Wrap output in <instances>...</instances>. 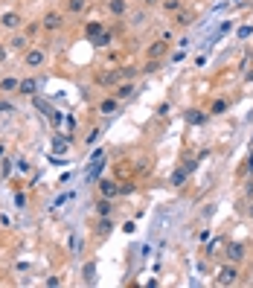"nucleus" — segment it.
I'll return each mask as SVG.
<instances>
[{
    "mask_svg": "<svg viewBox=\"0 0 253 288\" xmlns=\"http://www.w3.org/2000/svg\"><path fill=\"white\" fill-rule=\"evenodd\" d=\"M84 3H87V0H67V9L76 15V12H82L84 9Z\"/></svg>",
    "mask_w": 253,
    "mask_h": 288,
    "instance_id": "nucleus-25",
    "label": "nucleus"
},
{
    "mask_svg": "<svg viewBox=\"0 0 253 288\" xmlns=\"http://www.w3.org/2000/svg\"><path fill=\"white\" fill-rule=\"evenodd\" d=\"M17 93H23V96H35V93H38V79H20Z\"/></svg>",
    "mask_w": 253,
    "mask_h": 288,
    "instance_id": "nucleus-8",
    "label": "nucleus"
},
{
    "mask_svg": "<svg viewBox=\"0 0 253 288\" xmlns=\"http://www.w3.org/2000/svg\"><path fill=\"white\" fill-rule=\"evenodd\" d=\"M251 219H253V204H251Z\"/></svg>",
    "mask_w": 253,
    "mask_h": 288,
    "instance_id": "nucleus-38",
    "label": "nucleus"
},
{
    "mask_svg": "<svg viewBox=\"0 0 253 288\" xmlns=\"http://www.w3.org/2000/svg\"><path fill=\"white\" fill-rule=\"evenodd\" d=\"M15 204H17V210H23V207H26V195H23V192H17V195H15Z\"/></svg>",
    "mask_w": 253,
    "mask_h": 288,
    "instance_id": "nucleus-29",
    "label": "nucleus"
},
{
    "mask_svg": "<svg viewBox=\"0 0 253 288\" xmlns=\"http://www.w3.org/2000/svg\"><path fill=\"white\" fill-rule=\"evenodd\" d=\"M134 79H128V82H119V85H114V99L117 102H125V99H131L134 96Z\"/></svg>",
    "mask_w": 253,
    "mask_h": 288,
    "instance_id": "nucleus-2",
    "label": "nucleus"
},
{
    "mask_svg": "<svg viewBox=\"0 0 253 288\" xmlns=\"http://www.w3.org/2000/svg\"><path fill=\"white\" fill-rule=\"evenodd\" d=\"M189 20H192V15H189V12H181V9L175 12V23H178V26H186Z\"/></svg>",
    "mask_w": 253,
    "mask_h": 288,
    "instance_id": "nucleus-21",
    "label": "nucleus"
},
{
    "mask_svg": "<svg viewBox=\"0 0 253 288\" xmlns=\"http://www.w3.org/2000/svg\"><path fill=\"white\" fill-rule=\"evenodd\" d=\"M163 9H166V12H178V9H181V0H163Z\"/></svg>",
    "mask_w": 253,
    "mask_h": 288,
    "instance_id": "nucleus-26",
    "label": "nucleus"
},
{
    "mask_svg": "<svg viewBox=\"0 0 253 288\" xmlns=\"http://www.w3.org/2000/svg\"><path fill=\"white\" fill-rule=\"evenodd\" d=\"M96 140H99V128H93V131H90V134H87V146H93V143H96Z\"/></svg>",
    "mask_w": 253,
    "mask_h": 288,
    "instance_id": "nucleus-30",
    "label": "nucleus"
},
{
    "mask_svg": "<svg viewBox=\"0 0 253 288\" xmlns=\"http://www.w3.org/2000/svg\"><path fill=\"white\" fill-rule=\"evenodd\" d=\"M12 50H20V52H26L29 50V35H12Z\"/></svg>",
    "mask_w": 253,
    "mask_h": 288,
    "instance_id": "nucleus-12",
    "label": "nucleus"
},
{
    "mask_svg": "<svg viewBox=\"0 0 253 288\" xmlns=\"http://www.w3.org/2000/svg\"><path fill=\"white\" fill-rule=\"evenodd\" d=\"M186 178H189V172L184 169V166H181V169L175 172V175H172V187H184V181Z\"/></svg>",
    "mask_w": 253,
    "mask_h": 288,
    "instance_id": "nucleus-20",
    "label": "nucleus"
},
{
    "mask_svg": "<svg viewBox=\"0 0 253 288\" xmlns=\"http://www.w3.org/2000/svg\"><path fill=\"white\" fill-rule=\"evenodd\" d=\"M70 149V140H64V137H55V140H52V152L55 154H64Z\"/></svg>",
    "mask_w": 253,
    "mask_h": 288,
    "instance_id": "nucleus-16",
    "label": "nucleus"
},
{
    "mask_svg": "<svg viewBox=\"0 0 253 288\" xmlns=\"http://www.w3.org/2000/svg\"><path fill=\"white\" fill-rule=\"evenodd\" d=\"M166 50H169V44L160 38V41H154L152 47H149V52H146V55H149V58H163V55H166Z\"/></svg>",
    "mask_w": 253,
    "mask_h": 288,
    "instance_id": "nucleus-10",
    "label": "nucleus"
},
{
    "mask_svg": "<svg viewBox=\"0 0 253 288\" xmlns=\"http://www.w3.org/2000/svg\"><path fill=\"white\" fill-rule=\"evenodd\" d=\"M248 169L253 172V154H251V157H248Z\"/></svg>",
    "mask_w": 253,
    "mask_h": 288,
    "instance_id": "nucleus-36",
    "label": "nucleus"
},
{
    "mask_svg": "<svg viewBox=\"0 0 253 288\" xmlns=\"http://www.w3.org/2000/svg\"><path fill=\"white\" fill-rule=\"evenodd\" d=\"M108 12L111 15H125V0H108Z\"/></svg>",
    "mask_w": 253,
    "mask_h": 288,
    "instance_id": "nucleus-15",
    "label": "nucleus"
},
{
    "mask_svg": "<svg viewBox=\"0 0 253 288\" xmlns=\"http://www.w3.org/2000/svg\"><path fill=\"white\" fill-rule=\"evenodd\" d=\"M224 256H227L233 265H239V262L245 259V245H242V242H233V245H227V254H224Z\"/></svg>",
    "mask_w": 253,
    "mask_h": 288,
    "instance_id": "nucleus-6",
    "label": "nucleus"
},
{
    "mask_svg": "<svg viewBox=\"0 0 253 288\" xmlns=\"http://www.w3.org/2000/svg\"><path fill=\"white\" fill-rule=\"evenodd\" d=\"M224 111H227V99H216L210 108V114H224Z\"/></svg>",
    "mask_w": 253,
    "mask_h": 288,
    "instance_id": "nucleus-24",
    "label": "nucleus"
},
{
    "mask_svg": "<svg viewBox=\"0 0 253 288\" xmlns=\"http://www.w3.org/2000/svg\"><path fill=\"white\" fill-rule=\"evenodd\" d=\"M12 111H15V105H12V102L0 99V114H12Z\"/></svg>",
    "mask_w": 253,
    "mask_h": 288,
    "instance_id": "nucleus-28",
    "label": "nucleus"
},
{
    "mask_svg": "<svg viewBox=\"0 0 253 288\" xmlns=\"http://www.w3.org/2000/svg\"><path fill=\"white\" fill-rule=\"evenodd\" d=\"M117 105H119V102L114 99V96H111V99H102V105H99V114H114V111H117Z\"/></svg>",
    "mask_w": 253,
    "mask_h": 288,
    "instance_id": "nucleus-18",
    "label": "nucleus"
},
{
    "mask_svg": "<svg viewBox=\"0 0 253 288\" xmlns=\"http://www.w3.org/2000/svg\"><path fill=\"white\" fill-rule=\"evenodd\" d=\"M253 35V26H242V29H239V38H251Z\"/></svg>",
    "mask_w": 253,
    "mask_h": 288,
    "instance_id": "nucleus-32",
    "label": "nucleus"
},
{
    "mask_svg": "<svg viewBox=\"0 0 253 288\" xmlns=\"http://www.w3.org/2000/svg\"><path fill=\"white\" fill-rule=\"evenodd\" d=\"M143 20H146V15H143V12H137V15L131 17V23H143Z\"/></svg>",
    "mask_w": 253,
    "mask_h": 288,
    "instance_id": "nucleus-34",
    "label": "nucleus"
},
{
    "mask_svg": "<svg viewBox=\"0 0 253 288\" xmlns=\"http://www.w3.org/2000/svg\"><path fill=\"white\" fill-rule=\"evenodd\" d=\"M0 26H6V29H20V26H23V17L17 15V12H6V15H0Z\"/></svg>",
    "mask_w": 253,
    "mask_h": 288,
    "instance_id": "nucleus-5",
    "label": "nucleus"
},
{
    "mask_svg": "<svg viewBox=\"0 0 253 288\" xmlns=\"http://www.w3.org/2000/svg\"><path fill=\"white\" fill-rule=\"evenodd\" d=\"M47 286L55 288V286H61V280H58V277H50V280H47Z\"/></svg>",
    "mask_w": 253,
    "mask_h": 288,
    "instance_id": "nucleus-33",
    "label": "nucleus"
},
{
    "mask_svg": "<svg viewBox=\"0 0 253 288\" xmlns=\"http://www.w3.org/2000/svg\"><path fill=\"white\" fill-rule=\"evenodd\" d=\"M47 117H50V122H52V125H61V122H64L58 111H47Z\"/></svg>",
    "mask_w": 253,
    "mask_h": 288,
    "instance_id": "nucleus-27",
    "label": "nucleus"
},
{
    "mask_svg": "<svg viewBox=\"0 0 253 288\" xmlns=\"http://www.w3.org/2000/svg\"><path fill=\"white\" fill-rule=\"evenodd\" d=\"M186 122H189V125H204V122H207V114L198 111V108H189V111H186Z\"/></svg>",
    "mask_w": 253,
    "mask_h": 288,
    "instance_id": "nucleus-11",
    "label": "nucleus"
},
{
    "mask_svg": "<svg viewBox=\"0 0 253 288\" xmlns=\"http://www.w3.org/2000/svg\"><path fill=\"white\" fill-rule=\"evenodd\" d=\"M82 277H84V283L90 286V283H93V277H96V265H93V262H84V268H82Z\"/></svg>",
    "mask_w": 253,
    "mask_h": 288,
    "instance_id": "nucleus-17",
    "label": "nucleus"
},
{
    "mask_svg": "<svg viewBox=\"0 0 253 288\" xmlns=\"http://www.w3.org/2000/svg\"><path fill=\"white\" fill-rule=\"evenodd\" d=\"M216 283H219V286H236L239 283V268L233 265V262L224 265V268L219 271V277H216Z\"/></svg>",
    "mask_w": 253,
    "mask_h": 288,
    "instance_id": "nucleus-1",
    "label": "nucleus"
},
{
    "mask_svg": "<svg viewBox=\"0 0 253 288\" xmlns=\"http://www.w3.org/2000/svg\"><path fill=\"white\" fill-rule=\"evenodd\" d=\"M44 61H47V52L44 50H32V47H29V50L23 52V64H26V67H41Z\"/></svg>",
    "mask_w": 253,
    "mask_h": 288,
    "instance_id": "nucleus-3",
    "label": "nucleus"
},
{
    "mask_svg": "<svg viewBox=\"0 0 253 288\" xmlns=\"http://www.w3.org/2000/svg\"><path fill=\"white\" fill-rule=\"evenodd\" d=\"M131 192H134V184H122L119 187V195H131Z\"/></svg>",
    "mask_w": 253,
    "mask_h": 288,
    "instance_id": "nucleus-31",
    "label": "nucleus"
},
{
    "mask_svg": "<svg viewBox=\"0 0 253 288\" xmlns=\"http://www.w3.org/2000/svg\"><path fill=\"white\" fill-rule=\"evenodd\" d=\"M105 32V29H102V23H96V20H93V23H87V26H84V35H87V38H90V41H93V38H96V35H102Z\"/></svg>",
    "mask_w": 253,
    "mask_h": 288,
    "instance_id": "nucleus-19",
    "label": "nucleus"
},
{
    "mask_svg": "<svg viewBox=\"0 0 253 288\" xmlns=\"http://www.w3.org/2000/svg\"><path fill=\"white\" fill-rule=\"evenodd\" d=\"M61 23H64V15H61V12H47V15H44V20H41V26H44L47 32L61 29Z\"/></svg>",
    "mask_w": 253,
    "mask_h": 288,
    "instance_id": "nucleus-4",
    "label": "nucleus"
},
{
    "mask_svg": "<svg viewBox=\"0 0 253 288\" xmlns=\"http://www.w3.org/2000/svg\"><path fill=\"white\" fill-rule=\"evenodd\" d=\"M99 192H102V198H114V201H117L119 184L117 181H99Z\"/></svg>",
    "mask_w": 253,
    "mask_h": 288,
    "instance_id": "nucleus-7",
    "label": "nucleus"
},
{
    "mask_svg": "<svg viewBox=\"0 0 253 288\" xmlns=\"http://www.w3.org/2000/svg\"><path fill=\"white\" fill-rule=\"evenodd\" d=\"M143 3H146V6H154V3H157V0H143Z\"/></svg>",
    "mask_w": 253,
    "mask_h": 288,
    "instance_id": "nucleus-37",
    "label": "nucleus"
},
{
    "mask_svg": "<svg viewBox=\"0 0 253 288\" xmlns=\"http://www.w3.org/2000/svg\"><path fill=\"white\" fill-rule=\"evenodd\" d=\"M17 85H20V79H12V76L0 79V90H3V93H12V90H17Z\"/></svg>",
    "mask_w": 253,
    "mask_h": 288,
    "instance_id": "nucleus-13",
    "label": "nucleus"
},
{
    "mask_svg": "<svg viewBox=\"0 0 253 288\" xmlns=\"http://www.w3.org/2000/svg\"><path fill=\"white\" fill-rule=\"evenodd\" d=\"M157 70H160V58H149L143 64V73H157Z\"/></svg>",
    "mask_w": 253,
    "mask_h": 288,
    "instance_id": "nucleus-22",
    "label": "nucleus"
},
{
    "mask_svg": "<svg viewBox=\"0 0 253 288\" xmlns=\"http://www.w3.org/2000/svg\"><path fill=\"white\" fill-rule=\"evenodd\" d=\"M3 61H6V47L0 44V64H3Z\"/></svg>",
    "mask_w": 253,
    "mask_h": 288,
    "instance_id": "nucleus-35",
    "label": "nucleus"
},
{
    "mask_svg": "<svg viewBox=\"0 0 253 288\" xmlns=\"http://www.w3.org/2000/svg\"><path fill=\"white\" fill-rule=\"evenodd\" d=\"M111 230H114V221H111V216H105V219L96 224V233H99V236H108Z\"/></svg>",
    "mask_w": 253,
    "mask_h": 288,
    "instance_id": "nucleus-14",
    "label": "nucleus"
},
{
    "mask_svg": "<svg viewBox=\"0 0 253 288\" xmlns=\"http://www.w3.org/2000/svg\"><path fill=\"white\" fill-rule=\"evenodd\" d=\"M108 44H111V32H102L93 38V47H108Z\"/></svg>",
    "mask_w": 253,
    "mask_h": 288,
    "instance_id": "nucleus-23",
    "label": "nucleus"
},
{
    "mask_svg": "<svg viewBox=\"0 0 253 288\" xmlns=\"http://www.w3.org/2000/svg\"><path fill=\"white\" fill-rule=\"evenodd\" d=\"M93 207H96V216L105 219V216H111V213H114V198H99Z\"/></svg>",
    "mask_w": 253,
    "mask_h": 288,
    "instance_id": "nucleus-9",
    "label": "nucleus"
}]
</instances>
